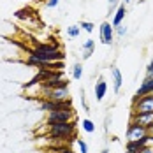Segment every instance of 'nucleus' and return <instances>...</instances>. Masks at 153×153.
Returning <instances> with one entry per match:
<instances>
[{
	"label": "nucleus",
	"mask_w": 153,
	"mask_h": 153,
	"mask_svg": "<svg viewBox=\"0 0 153 153\" xmlns=\"http://www.w3.org/2000/svg\"><path fill=\"white\" fill-rule=\"evenodd\" d=\"M48 139H55V141H62V144H67L69 141H76L77 139V125L76 122H65V123H53V125H46Z\"/></svg>",
	"instance_id": "1"
},
{
	"label": "nucleus",
	"mask_w": 153,
	"mask_h": 153,
	"mask_svg": "<svg viewBox=\"0 0 153 153\" xmlns=\"http://www.w3.org/2000/svg\"><path fill=\"white\" fill-rule=\"evenodd\" d=\"M65 122H76V109L65 107V109H58V111H51L46 113V120L44 125H53V123H65Z\"/></svg>",
	"instance_id": "2"
},
{
	"label": "nucleus",
	"mask_w": 153,
	"mask_h": 153,
	"mask_svg": "<svg viewBox=\"0 0 153 153\" xmlns=\"http://www.w3.org/2000/svg\"><path fill=\"white\" fill-rule=\"evenodd\" d=\"M37 95H41V99L46 100H55V102H65V100H72L71 99V90L69 86L63 88H55V90H39Z\"/></svg>",
	"instance_id": "3"
},
{
	"label": "nucleus",
	"mask_w": 153,
	"mask_h": 153,
	"mask_svg": "<svg viewBox=\"0 0 153 153\" xmlns=\"http://www.w3.org/2000/svg\"><path fill=\"white\" fill-rule=\"evenodd\" d=\"M132 114H139V113H153V93L139 97V99H132V107H130Z\"/></svg>",
	"instance_id": "4"
},
{
	"label": "nucleus",
	"mask_w": 153,
	"mask_h": 153,
	"mask_svg": "<svg viewBox=\"0 0 153 153\" xmlns=\"http://www.w3.org/2000/svg\"><path fill=\"white\" fill-rule=\"evenodd\" d=\"M114 27L111 25V21H102L99 27V41L104 46H113L114 42Z\"/></svg>",
	"instance_id": "5"
},
{
	"label": "nucleus",
	"mask_w": 153,
	"mask_h": 153,
	"mask_svg": "<svg viewBox=\"0 0 153 153\" xmlns=\"http://www.w3.org/2000/svg\"><path fill=\"white\" fill-rule=\"evenodd\" d=\"M71 106H72V100H65V102H55V100H46V99L39 100V109L42 113H51V111L65 109V107H71Z\"/></svg>",
	"instance_id": "6"
},
{
	"label": "nucleus",
	"mask_w": 153,
	"mask_h": 153,
	"mask_svg": "<svg viewBox=\"0 0 153 153\" xmlns=\"http://www.w3.org/2000/svg\"><path fill=\"white\" fill-rule=\"evenodd\" d=\"M150 134L148 128L141 127V125H136V123L128 122V127H127V141H137V139H143Z\"/></svg>",
	"instance_id": "7"
},
{
	"label": "nucleus",
	"mask_w": 153,
	"mask_h": 153,
	"mask_svg": "<svg viewBox=\"0 0 153 153\" xmlns=\"http://www.w3.org/2000/svg\"><path fill=\"white\" fill-rule=\"evenodd\" d=\"M130 122L136 123V125H141L144 128H148L152 132L153 128V113H139V114H132L130 113Z\"/></svg>",
	"instance_id": "8"
},
{
	"label": "nucleus",
	"mask_w": 153,
	"mask_h": 153,
	"mask_svg": "<svg viewBox=\"0 0 153 153\" xmlns=\"http://www.w3.org/2000/svg\"><path fill=\"white\" fill-rule=\"evenodd\" d=\"M150 93H153V76L152 77L144 76V79L141 81V85H139V88L136 90L132 99H139V97H144V95H150Z\"/></svg>",
	"instance_id": "9"
},
{
	"label": "nucleus",
	"mask_w": 153,
	"mask_h": 153,
	"mask_svg": "<svg viewBox=\"0 0 153 153\" xmlns=\"http://www.w3.org/2000/svg\"><path fill=\"white\" fill-rule=\"evenodd\" d=\"M109 72H111V83H113V92L114 93H120L123 86V76H122V71L116 67V65H111V69H109Z\"/></svg>",
	"instance_id": "10"
},
{
	"label": "nucleus",
	"mask_w": 153,
	"mask_h": 153,
	"mask_svg": "<svg viewBox=\"0 0 153 153\" xmlns=\"http://www.w3.org/2000/svg\"><path fill=\"white\" fill-rule=\"evenodd\" d=\"M106 93H107V83H106V79L100 76L97 79L95 86H93V97H95L97 102H102L104 97H106Z\"/></svg>",
	"instance_id": "11"
},
{
	"label": "nucleus",
	"mask_w": 153,
	"mask_h": 153,
	"mask_svg": "<svg viewBox=\"0 0 153 153\" xmlns=\"http://www.w3.org/2000/svg\"><path fill=\"white\" fill-rule=\"evenodd\" d=\"M125 16H127V5L122 2V4L116 7L114 14L111 16V25H113L114 28H116V27H120V25H123V21H125Z\"/></svg>",
	"instance_id": "12"
},
{
	"label": "nucleus",
	"mask_w": 153,
	"mask_h": 153,
	"mask_svg": "<svg viewBox=\"0 0 153 153\" xmlns=\"http://www.w3.org/2000/svg\"><path fill=\"white\" fill-rule=\"evenodd\" d=\"M81 51H83V60H88L93 55V51H95V41H93V39H86V41L83 42Z\"/></svg>",
	"instance_id": "13"
},
{
	"label": "nucleus",
	"mask_w": 153,
	"mask_h": 153,
	"mask_svg": "<svg viewBox=\"0 0 153 153\" xmlns=\"http://www.w3.org/2000/svg\"><path fill=\"white\" fill-rule=\"evenodd\" d=\"M83 77V63H79V62H76L74 65H72V79H76V81H79Z\"/></svg>",
	"instance_id": "14"
},
{
	"label": "nucleus",
	"mask_w": 153,
	"mask_h": 153,
	"mask_svg": "<svg viewBox=\"0 0 153 153\" xmlns=\"http://www.w3.org/2000/svg\"><path fill=\"white\" fill-rule=\"evenodd\" d=\"M81 127H83V130H85L86 134H93V132H95V128H97V127H95V123H93L90 118H85L83 123H81Z\"/></svg>",
	"instance_id": "15"
},
{
	"label": "nucleus",
	"mask_w": 153,
	"mask_h": 153,
	"mask_svg": "<svg viewBox=\"0 0 153 153\" xmlns=\"http://www.w3.org/2000/svg\"><path fill=\"white\" fill-rule=\"evenodd\" d=\"M122 4V0H107V16H113L116 7Z\"/></svg>",
	"instance_id": "16"
},
{
	"label": "nucleus",
	"mask_w": 153,
	"mask_h": 153,
	"mask_svg": "<svg viewBox=\"0 0 153 153\" xmlns=\"http://www.w3.org/2000/svg\"><path fill=\"white\" fill-rule=\"evenodd\" d=\"M79 32H81L79 25H71V27H67V35H69L71 39H77V37H79Z\"/></svg>",
	"instance_id": "17"
},
{
	"label": "nucleus",
	"mask_w": 153,
	"mask_h": 153,
	"mask_svg": "<svg viewBox=\"0 0 153 153\" xmlns=\"http://www.w3.org/2000/svg\"><path fill=\"white\" fill-rule=\"evenodd\" d=\"M127 32H128V28H127V25L123 23V25H120V27H116V28H114V35H116V37H120V39H123V37L127 35Z\"/></svg>",
	"instance_id": "18"
},
{
	"label": "nucleus",
	"mask_w": 153,
	"mask_h": 153,
	"mask_svg": "<svg viewBox=\"0 0 153 153\" xmlns=\"http://www.w3.org/2000/svg\"><path fill=\"white\" fill-rule=\"evenodd\" d=\"M76 144H77V150L79 153H88V144H86V141L85 139H76Z\"/></svg>",
	"instance_id": "19"
},
{
	"label": "nucleus",
	"mask_w": 153,
	"mask_h": 153,
	"mask_svg": "<svg viewBox=\"0 0 153 153\" xmlns=\"http://www.w3.org/2000/svg\"><path fill=\"white\" fill-rule=\"evenodd\" d=\"M79 28L85 30V32H88V33H92L93 28H95V25H93L92 21H81V23H79Z\"/></svg>",
	"instance_id": "20"
},
{
	"label": "nucleus",
	"mask_w": 153,
	"mask_h": 153,
	"mask_svg": "<svg viewBox=\"0 0 153 153\" xmlns=\"http://www.w3.org/2000/svg\"><path fill=\"white\" fill-rule=\"evenodd\" d=\"M81 104H83V111L90 113V106H88V102H86V95H85V90H81Z\"/></svg>",
	"instance_id": "21"
},
{
	"label": "nucleus",
	"mask_w": 153,
	"mask_h": 153,
	"mask_svg": "<svg viewBox=\"0 0 153 153\" xmlns=\"http://www.w3.org/2000/svg\"><path fill=\"white\" fill-rule=\"evenodd\" d=\"M55 153H74V152H72V148H71V146L63 144V146H58V148H55Z\"/></svg>",
	"instance_id": "22"
},
{
	"label": "nucleus",
	"mask_w": 153,
	"mask_h": 153,
	"mask_svg": "<svg viewBox=\"0 0 153 153\" xmlns=\"http://www.w3.org/2000/svg\"><path fill=\"white\" fill-rule=\"evenodd\" d=\"M62 0H48L46 2V7H49V9H55V7H58L60 5Z\"/></svg>",
	"instance_id": "23"
},
{
	"label": "nucleus",
	"mask_w": 153,
	"mask_h": 153,
	"mask_svg": "<svg viewBox=\"0 0 153 153\" xmlns=\"http://www.w3.org/2000/svg\"><path fill=\"white\" fill-rule=\"evenodd\" d=\"M139 153H153V146H146V148H143Z\"/></svg>",
	"instance_id": "24"
},
{
	"label": "nucleus",
	"mask_w": 153,
	"mask_h": 153,
	"mask_svg": "<svg viewBox=\"0 0 153 153\" xmlns=\"http://www.w3.org/2000/svg\"><path fill=\"white\" fill-rule=\"evenodd\" d=\"M109 122H111V116H106V125H104V130L107 132V127H109Z\"/></svg>",
	"instance_id": "25"
},
{
	"label": "nucleus",
	"mask_w": 153,
	"mask_h": 153,
	"mask_svg": "<svg viewBox=\"0 0 153 153\" xmlns=\"http://www.w3.org/2000/svg\"><path fill=\"white\" fill-rule=\"evenodd\" d=\"M130 2H132V0H123V4H125V5H127V4H130Z\"/></svg>",
	"instance_id": "26"
},
{
	"label": "nucleus",
	"mask_w": 153,
	"mask_h": 153,
	"mask_svg": "<svg viewBox=\"0 0 153 153\" xmlns=\"http://www.w3.org/2000/svg\"><path fill=\"white\" fill-rule=\"evenodd\" d=\"M102 153H109V150H107V148H104V150H102Z\"/></svg>",
	"instance_id": "27"
}]
</instances>
